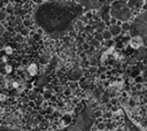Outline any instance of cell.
Segmentation results:
<instances>
[{
  "mask_svg": "<svg viewBox=\"0 0 147 131\" xmlns=\"http://www.w3.org/2000/svg\"><path fill=\"white\" fill-rule=\"evenodd\" d=\"M3 18V14H0V20H2Z\"/></svg>",
  "mask_w": 147,
  "mask_h": 131,
  "instance_id": "31",
  "label": "cell"
},
{
  "mask_svg": "<svg viewBox=\"0 0 147 131\" xmlns=\"http://www.w3.org/2000/svg\"><path fill=\"white\" fill-rule=\"evenodd\" d=\"M109 31L113 36H118L121 32H122V26H119L118 24H114V25H110L109 26Z\"/></svg>",
  "mask_w": 147,
  "mask_h": 131,
  "instance_id": "7",
  "label": "cell"
},
{
  "mask_svg": "<svg viewBox=\"0 0 147 131\" xmlns=\"http://www.w3.org/2000/svg\"><path fill=\"white\" fill-rule=\"evenodd\" d=\"M79 20H80L82 22H84V23H86V22H87V17H86V16H80V17H79Z\"/></svg>",
  "mask_w": 147,
  "mask_h": 131,
  "instance_id": "22",
  "label": "cell"
},
{
  "mask_svg": "<svg viewBox=\"0 0 147 131\" xmlns=\"http://www.w3.org/2000/svg\"><path fill=\"white\" fill-rule=\"evenodd\" d=\"M105 44H106V46H111V45H113V41H111V40H106Z\"/></svg>",
  "mask_w": 147,
  "mask_h": 131,
  "instance_id": "27",
  "label": "cell"
},
{
  "mask_svg": "<svg viewBox=\"0 0 147 131\" xmlns=\"http://www.w3.org/2000/svg\"><path fill=\"white\" fill-rule=\"evenodd\" d=\"M42 100H44V99H42L41 97L36 98V100H34V105H36V106H40V105L42 103Z\"/></svg>",
  "mask_w": 147,
  "mask_h": 131,
  "instance_id": "14",
  "label": "cell"
},
{
  "mask_svg": "<svg viewBox=\"0 0 147 131\" xmlns=\"http://www.w3.org/2000/svg\"><path fill=\"white\" fill-rule=\"evenodd\" d=\"M41 37H40V34L39 33H34V36H33V39H36V40H39Z\"/></svg>",
  "mask_w": 147,
  "mask_h": 131,
  "instance_id": "24",
  "label": "cell"
},
{
  "mask_svg": "<svg viewBox=\"0 0 147 131\" xmlns=\"http://www.w3.org/2000/svg\"><path fill=\"white\" fill-rule=\"evenodd\" d=\"M144 5V0H130L127 2L129 8L131 9V11L133 10H139Z\"/></svg>",
  "mask_w": 147,
  "mask_h": 131,
  "instance_id": "6",
  "label": "cell"
},
{
  "mask_svg": "<svg viewBox=\"0 0 147 131\" xmlns=\"http://www.w3.org/2000/svg\"><path fill=\"white\" fill-rule=\"evenodd\" d=\"M21 32H22L23 36H28V33H29V29H28V26H23V29L21 30Z\"/></svg>",
  "mask_w": 147,
  "mask_h": 131,
  "instance_id": "17",
  "label": "cell"
},
{
  "mask_svg": "<svg viewBox=\"0 0 147 131\" xmlns=\"http://www.w3.org/2000/svg\"><path fill=\"white\" fill-rule=\"evenodd\" d=\"M116 102H117V100H116V99H111V100H110V103H111V105H115Z\"/></svg>",
  "mask_w": 147,
  "mask_h": 131,
  "instance_id": "29",
  "label": "cell"
},
{
  "mask_svg": "<svg viewBox=\"0 0 147 131\" xmlns=\"http://www.w3.org/2000/svg\"><path fill=\"white\" fill-rule=\"evenodd\" d=\"M102 117H105V118H108V120H109V118H111V117H113V113H111V111H106V113L102 115Z\"/></svg>",
  "mask_w": 147,
  "mask_h": 131,
  "instance_id": "16",
  "label": "cell"
},
{
  "mask_svg": "<svg viewBox=\"0 0 147 131\" xmlns=\"http://www.w3.org/2000/svg\"><path fill=\"white\" fill-rule=\"evenodd\" d=\"M134 82H136V83H138V84H140V83H142V82H144V78H142L141 76H138V77H136Z\"/></svg>",
  "mask_w": 147,
  "mask_h": 131,
  "instance_id": "19",
  "label": "cell"
},
{
  "mask_svg": "<svg viewBox=\"0 0 147 131\" xmlns=\"http://www.w3.org/2000/svg\"><path fill=\"white\" fill-rule=\"evenodd\" d=\"M93 118H94V111H92L91 109H84L76 117L72 125L64 131H88L90 126L92 125Z\"/></svg>",
  "mask_w": 147,
  "mask_h": 131,
  "instance_id": "3",
  "label": "cell"
},
{
  "mask_svg": "<svg viewBox=\"0 0 147 131\" xmlns=\"http://www.w3.org/2000/svg\"><path fill=\"white\" fill-rule=\"evenodd\" d=\"M108 131H111V130H108Z\"/></svg>",
  "mask_w": 147,
  "mask_h": 131,
  "instance_id": "34",
  "label": "cell"
},
{
  "mask_svg": "<svg viewBox=\"0 0 147 131\" xmlns=\"http://www.w3.org/2000/svg\"><path fill=\"white\" fill-rule=\"evenodd\" d=\"M123 1H125V2H126V1H130V0H123Z\"/></svg>",
  "mask_w": 147,
  "mask_h": 131,
  "instance_id": "32",
  "label": "cell"
},
{
  "mask_svg": "<svg viewBox=\"0 0 147 131\" xmlns=\"http://www.w3.org/2000/svg\"><path fill=\"white\" fill-rule=\"evenodd\" d=\"M102 33V36H103V39L105 40H110L111 39V37H113V34L110 33V31L109 30H105L103 32H101Z\"/></svg>",
  "mask_w": 147,
  "mask_h": 131,
  "instance_id": "9",
  "label": "cell"
},
{
  "mask_svg": "<svg viewBox=\"0 0 147 131\" xmlns=\"http://www.w3.org/2000/svg\"><path fill=\"white\" fill-rule=\"evenodd\" d=\"M129 63H130V64H134V63H136V59H131V60L129 61Z\"/></svg>",
  "mask_w": 147,
  "mask_h": 131,
  "instance_id": "28",
  "label": "cell"
},
{
  "mask_svg": "<svg viewBox=\"0 0 147 131\" xmlns=\"http://www.w3.org/2000/svg\"><path fill=\"white\" fill-rule=\"evenodd\" d=\"M102 115H103V113H102L100 109H98V110H95V111H94V117H95V118L102 117Z\"/></svg>",
  "mask_w": 147,
  "mask_h": 131,
  "instance_id": "15",
  "label": "cell"
},
{
  "mask_svg": "<svg viewBox=\"0 0 147 131\" xmlns=\"http://www.w3.org/2000/svg\"><path fill=\"white\" fill-rule=\"evenodd\" d=\"M31 23H32V22H31V21H29V20H28V21H24V26H29Z\"/></svg>",
  "mask_w": 147,
  "mask_h": 131,
  "instance_id": "26",
  "label": "cell"
},
{
  "mask_svg": "<svg viewBox=\"0 0 147 131\" xmlns=\"http://www.w3.org/2000/svg\"><path fill=\"white\" fill-rule=\"evenodd\" d=\"M110 16L111 17H115L116 20L118 21H122V22H126L127 20H130L131 15H132V11L131 9L129 8L127 3L123 0H115L110 3Z\"/></svg>",
  "mask_w": 147,
  "mask_h": 131,
  "instance_id": "4",
  "label": "cell"
},
{
  "mask_svg": "<svg viewBox=\"0 0 147 131\" xmlns=\"http://www.w3.org/2000/svg\"><path fill=\"white\" fill-rule=\"evenodd\" d=\"M125 131H140L136 125H133L127 118H126V125H125Z\"/></svg>",
  "mask_w": 147,
  "mask_h": 131,
  "instance_id": "8",
  "label": "cell"
},
{
  "mask_svg": "<svg viewBox=\"0 0 147 131\" xmlns=\"http://www.w3.org/2000/svg\"><path fill=\"white\" fill-rule=\"evenodd\" d=\"M94 38H95V40H98V41H102V40H103V36H102V33H100V32H96V33L94 34Z\"/></svg>",
  "mask_w": 147,
  "mask_h": 131,
  "instance_id": "13",
  "label": "cell"
},
{
  "mask_svg": "<svg viewBox=\"0 0 147 131\" xmlns=\"http://www.w3.org/2000/svg\"><path fill=\"white\" fill-rule=\"evenodd\" d=\"M114 24H116V18L115 17H111L110 18V25H114Z\"/></svg>",
  "mask_w": 147,
  "mask_h": 131,
  "instance_id": "23",
  "label": "cell"
},
{
  "mask_svg": "<svg viewBox=\"0 0 147 131\" xmlns=\"http://www.w3.org/2000/svg\"><path fill=\"white\" fill-rule=\"evenodd\" d=\"M47 126H48V122H47V121H44V122H40V123H39V128H40L42 131L46 130Z\"/></svg>",
  "mask_w": 147,
  "mask_h": 131,
  "instance_id": "12",
  "label": "cell"
},
{
  "mask_svg": "<svg viewBox=\"0 0 147 131\" xmlns=\"http://www.w3.org/2000/svg\"><path fill=\"white\" fill-rule=\"evenodd\" d=\"M122 29H124V30H130V24L126 23V22H124V24L122 25Z\"/></svg>",
  "mask_w": 147,
  "mask_h": 131,
  "instance_id": "20",
  "label": "cell"
},
{
  "mask_svg": "<svg viewBox=\"0 0 147 131\" xmlns=\"http://www.w3.org/2000/svg\"><path fill=\"white\" fill-rule=\"evenodd\" d=\"M84 7L78 2L53 0L40 3L33 13V20L51 38H59L67 33L74 22L83 14Z\"/></svg>",
  "mask_w": 147,
  "mask_h": 131,
  "instance_id": "1",
  "label": "cell"
},
{
  "mask_svg": "<svg viewBox=\"0 0 147 131\" xmlns=\"http://www.w3.org/2000/svg\"><path fill=\"white\" fill-rule=\"evenodd\" d=\"M130 34L132 38L139 37L145 46H147V10L139 14L130 24Z\"/></svg>",
  "mask_w": 147,
  "mask_h": 131,
  "instance_id": "2",
  "label": "cell"
},
{
  "mask_svg": "<svg viewBox=\"0 0 147 131\" xmlns=\"http://www.w3.org/2000/svg\"><path fill=\"white\" fill-rule=\"evenodd\" d=\"M107 128H106V123L105 122H101V123H98L96 124V131H105Z\"/></svg>",
  "mask_w": 147,
  "mask_h": 131,
  "instance_id": "10",
  "label": "cell"
},
{
  "mask_svg": "<svg viewBox=\"0 0 147 131\" xmlns=\"http://www.w3.org/2000/svg\"><path fill=\"white\" fill-rule=\"evenodd\" d=\"M44 98H45V99H49V98H51V91H45Z\"/></svg>",
  "mask_w": 147,
  "mask_h": 131,
  "instance_id": "21",
  "label": "cell"
},
{
  "mask_svg": "<svg viewBox=\"0 0 147 131\" xmlns=\"http://www.w3.org/2000/svg\"><path fill=\"white\" fill-rule=\"evenodd\" d=\"M142 78H144V82H147V70L144 72V75H142Z\"/></svg>",
  "mask_w": 147,
  "mask_h": 131,
  "instance_id": "25",
  "label": "cell"
},
{
  "mask_svg": "<svg viewBox=\"0 0 147 131\" xmlns=\"http://www.w3.org/2000/svg\"><path fill=\"white\" fill-rule=\"evenodd\" d=\"M85 31H86V32H93V31H94V26L87 25V26L85 28Z\"/></svg>",
  "mask_w": 147,
  "mask_h": 131,
  "instance_id": "18",
  "label": "cell"
},
{
  "mask_svg": "<svg viewBox=\"0 0 147 131\" xmlns=\"http://www.w3.org/2000/svg\"><path fill=\"white\" fill-rule=\"evenodd\" d=\"M96 29H98V31H105V22H99V23H96V26H95Z\"/></svg>",
  "mask_w": 147,
  "mask_h": 131,
  "instance_id": "11",
  "label": "cell"
},
{
  "mask_svg": "<svg viewBox=\"0 0 147 131\" xmlns=\"http://www.w3.org/2000/svg\"><path fill=\"white\" fill-rule=\"evenodd\" d=\"M77 86V83H71V88H75Z\"/></svg>",
  "mask_w": 147,
  "mask_h": 131,
  "instance_id": "30",
  "label": "cell"
},
{
  "mask_svg": "<svg viewBox=\"0 0 147 131\" xmlns=\"http://www.w3.org/2000/svg\"><path fill=\"white\" fill-rule=\"evenodd\" d=\"M44 131H51V130H44Z\"/></svg>",
  "mask_w": 147,
  "mask_h": 131,
  "instance_id": "33",
  "label": "cell"
},
{
  "mask_svg": "<svg viewBox=\"0 0 147 131\" xmlns=\"http://www.w3.org/2000/svg\"><path fill=\"white\" fill-rule=\"evenodd\" d=\"M80 6L87 9H96L111 3L114 0H76Z\"/></svg>",
  "mask_w": 147,
  "mask_h": 131,
  "instance_id": "5",
  "label": "cell"
}]
</instances>
